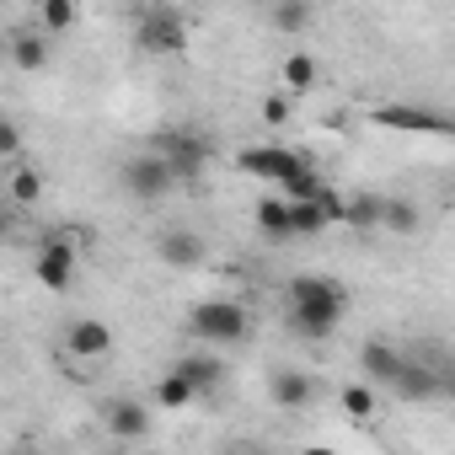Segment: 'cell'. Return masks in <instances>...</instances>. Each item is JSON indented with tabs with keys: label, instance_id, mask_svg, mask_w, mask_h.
Segmentation results:
<instances>
[{
	"label": "cell",
	"instance_id": "ba28073f",
	"mask_svg": "<svg viewBox=\"0 0 455 455\" xmlns=\"http://www.w3.org/2000/svg\"><path fill=\"white\" fill-rule=\"evenodd\" d=\"M97 418H102V428L113 434V439H124V444H140L145 434H150V407L145 402H134V396H108L102 407H97Z\"/></svg>",
	"mask_w": 455,
	"mask_h": 455
},
{
	"label": "cell",
	"instance_id": "cb8c5ba5",
	"mask_svg": "<svg viewBox=\"0 0 455 455\" xmlns=\"http://www.w3.org/2000/svg\"><path fill=\"white\" fill-rule=\"evenodd\" d=\"M198 402V391L177 375V370H166L161 380H156V412H182V407H193Z\"/></svg>",
	"mask_w": 455,
	"mask_h": 455
},
{
	"label": "cell",
	"instance_id": "7402d4cb",
	"mask_svg": "<svg viewBox=\"0 0 455 455\" xmlns=\"http://www.w3.org/2000/svg\"><path fill=\"white\" fill-rule=\"evenodd\" d=\"M423 225V209L412 204V198H386L380 204V231H391V236H412Z\"/></svg>",
	"mask_w": 455,
	"mask_h": 455
},
{
	"label": "cell",
	"instance_id": "44dd1931",
	"mask_svg": "<svg viewBox=\"0 0 455 455\" xmlns=\"http://www.w3.org/2000/svg\"><path fill=\"white\" fill-rule=\"evenodd\" d=\"M284 295H290V300H348V290H343L338 279H327V274H295V279L284 284Z\"/></svg>",
	"mask_w": 455,
	"mask_h": 455
},
{
	"label": "cell",
	"instance_id": "30bf717a",
	"mask_svg": "<svg viewBox=\"0 0 455 455\" xmlns=\"http://www.w3.org/2000/svg\"><path fill=\"white\" fill-rule=\"evenodd\" d=\"M380 129H402V134H450V118L434 108H412V102H386L370 113Z\"/></svg>",
	"mask_w": 455,
	"mask_h": 455
},
{
	"label": "cell",
	"instance_id": "f1b7e54d",
	"mask_svg": "<svg viewBox=\"0 0 455 455\" xmlns=\"http://www.w3.org/2000/svg\"><path fill=\"white\" fill-rule=\"evenodd\" d=\"M290 118H295V97H290V92L263 97V124H268V129H284Z\"/></svg>",
	"mask_w": 455,
	"mask_h": 455
},
{
	"label": "cell",
	"instance_id": "8fae6325",
	"mask_svg": "<svg viewBox=\"0 0 455 455\" xmlns=\"http://www.w3.org/2000/svg\"><path fill=\"white\" fill-rule=\"evenodd\" d=\"M113 327L102 322V316H76V322H65V348L76 354V359H86V364H97V359H108L113 354Z\"/></svg>",
	"mask_w": 455,
	"mask_h": 455
},
{
	"label": "cell",
	"instance_id": "1f68e13d",
	"mask_svg": "<svg viewBox=\"0 0 455 455\" xmlns=\"http://www.w3.org/2000/svg\"><path fill=\"white\" fill-rule=\"evenodd\" d=\"M0 60H6V38H0Z\"/></svg>",
	"mask_w": 455,
	"mask_h": 455
},
{
	"label": "cell",
	"instance_id": "5b68a950",
	"mask_svg": "<svg viewBox=\"0 0 455 455\" xmlns=\"http://www.w3.org/2000/svg\"><path fill=\"white\" fill-rule=\"evenodd\" d=\"M118 177H124V193H129V198H140V204H156V198H161V193H172V182H177L161 150H145V156H129Z\"/></svg>",
	"mask_w": 455,
	"mask_h": 455
},
{
	"label": "cell",
	"instance_id": "603a6c76",
	"mask_svg": "<svg viewBox=\"0 0 455 455\" xmlns=\"http://www.w3.org/2000/svg\"><path fill=\"white\" fill-rule=\"evenodd\" d=\"M338 407H343L354 423H370V418L380 412V396H375V386H370V380H348V386L338 391Z\"/></svg>",
	"mask_w": 455,
	"mask_h": 455
},
{
	"label": "cell",
	"instance_id": "8992f818",
	"mask_svg": "<svg viewBox=\"0 0 455 455\" xmlns=\"http://www.w3.org/2000/svg\"><path fill=\"white\" fill-rule=\"evenodd\" d=\"M33 279L49 290V295H65L76 284V242L70 236H49L33 258Z\"/></svg>",
	"mask_w": 455,
	"mask_h": 455
},
{
	"label": "cell",
	"instance_id": "4dcf8cb0",
	"mask_svg": "<svg viewBox=\"0 0 455 455\" xmlns=\"http://www.w3.org/2000/svg\"><path fill=\"white\" fill-rule=\"evenodd\" d=\"M0 236H6V209H0Z\"/></svg>",
	"mask_w": 455,
	"mask_h": 455
},
{
	"label": "cell",
	"instance_id": "f546056e",
	"mask_svg": "<svg viewBox=\"0 0 455 455\" xmlns=\"http://www.w3.org/2000/svg\"><path fill=\"white\" fill-rule=\"evenodd\" d=\"M0 156H22V129L12 118H0Z\"/></svg>",
	"mask_w": 455,
	"mask_h": 455
},
{
	"label": "cell",
	"instance_id": "d6986e66",
	"mask_svg": "<svg viewBox=\"0 0 455 455\" xmlns=\"http://www.w3.org/2000/svg\"><path fill=\"white\" fill-rule=\"evenodd\" d=\"M38 28L49 38H70L81 28V0H38Z\"/></svg>",
	"mask_w": 455,
	"mask_h": 455
},
{
	"label": "cell",
	"instance_id": "9a60e30c",
	"mask_svg": "<svg viewBox=\"0 0 455 455\" xmlns=\"http://www.w3.org/2000/svg\"><path fill=\"white\" fill-rule=\"evenodd\" d=\"M6 60H12L17 70H49V33L17 28V33L6 38Z\"/></svg>",
	"mask_w": 455,
	"mask_h": 455
},
{
	"label": "cell",
	"instance_id": "7c38bea8",
	"mask_svg": "<svg viewBox=\"0 0 455 455\" xmlns=\"http://www.w3.org/2000/svg\"><path fill=\"white\" fill-rule=\"evenodd\" d=\"M268 396H274L284 412H306V407L316 402V380H311L306 370H295V364H279V370L268 375Z\"/></svg>",
	"mask_w": 455,
	"mask_h": 455
},
{
	"label": "cell",
	"instance_id": "5bb4252c",
	"mask_svg": "<svg viewBox=\"0 0 455 455\" xmlns=\"http://www.w3.org/2000/svg\"><path fill=\"white\" fill-rule=\"evenodd\" d=\"M359 370H364V380L380 391V386H391V380H396V370H402V348H391V343L370 338V343L359 348Z\"/></svg>",
	"mask_w": 455,
	"mask_h": 455
},
{
	"label": "cell",
	"instance_id": "4fadbf2b",
	"mask_svg": "<svg viewBox=\"0 0 455 455\" xmlns=\"http://www.w3.org/2000/svg\"><path fill=\"white\" fill-rule=\"evenodd\" d=\"M156 258L166 263V268H204V242L193 236V231H166V236H156Z\"/></svg>",
	"mask_w": 455,
	"mask_h": 455
},
{
	"label": "cell",
	"instance_id": "277c9868",
	"mask_svg": "<svg viewBox=\"0 0 455 455\" xmlns=\"http://www.w3.org/2000/svg\"><path fill=\"white\" fill-rule=\"evenodd\" d=\"M343 311H348V300H290L284 327L306 343H327L343 327Z\"/></svg>",
	"mask_w": 455,
	"mask_h": 455
},
{
	"label": "cell",
	"instance_id": "9c48e42d",
	"mask_svg": "<svg viewBox=\"0 0 455 455\" xmlns=\"http://www.w3.org/2000/svg\"><path fill=\"white\" fill-rule=\"evenodd\" d=\"M386 391H396L402 402H434V396H444V391H450V380H444V370H434V364H423V359L402 354V370H396V380H391Z\"/></svg>",
	"mask_w": 455,
	"mask_h": 455
},
{
	"label": "cell",
	"instance_id": "3957f363",
	"mask_svg": "<svg viewBox=\"0 0 455 455\" xmlns=\"http://www.w3.org/2000/svg\"><path fill=\"white\" fill-rule=\"evenodd\" d=\"M134 38H140V49H145V54L172 60V54H182V49H188V22H182L172 6H150V12L140 17Z\"/></svg>",
	"mask_w": 455,
	"mask_h": 455
},
{
	"label": "cell",
	"instance_id": "e0dca14e",
	"mask_svg": "<svg viewBox=\"0 0 455 455\" xmlns=\"http://www.w3.org/2000/svg\"><path fill=\"white\" fill-rule=\"evenodd\" d=\"M279 81H284L290 97H306V92H316V81H322V60H316V54H284Z\"/></svg>",
	"mask_w": 455,
	"mask_h": 455
},
{
	"label": "cell",
	"instance_id": "484cf974",
	"mask_svg": "<svg viewBox=\"0 0 455 455\" xmlns=\"http://www.w3.org/2000/svg\"><path fill=\"white\" fill-rule=\"evenodd\" d=\"M290 225H295V236H322L327 231V214L311 198H290Z\"/></svg>",
	"mask_w": 455,
	"mask_h": 455
},
{
	"label": "cell",
	"instance_id": "52a82bcc",
	"mask_svg": "<svg viewBox=\"0 0 455 455\" xmlns=\"http://www.w3.org/2000/svg\"><path fill=\"white\" fill-rule=\"evenodd\" d=\"M236 166H242L247 177H263V182L279 188L290 172L306 166V150H290V145H247V150L236 156Z\"/></svg>",
	"mask_w": 455,
	"mask_h": 455
},
{
	"label": "cell",
	"instance_id": "4316f807",
	"mask_svg": "<svg viewBox=\"0 0 455 455\" xmlns=\"http://www.w3.org/2000/svg\"><path fill=\"white\" fill-rule=\"evenodd\" d=\"M6 188H12V198L28 209V204H38V198H44V172H38V166H17Z\"/></svg>",
	"mask_w": 455,
	"mask_h": 455
},
{
	"label": "cell",
	"instance_id": "7a4b0ae2",
	"mask_svg": "<svg viewBox=\"0 0 455 455\" xmlns=\"http://www.w3.org/2000/svg\"><path fill=\"white\" fill-rule=\"evenodd\" d=\"M150 150H161V156H166V166H172V177H177V182H198V177H204L209 140H204L198 129H166V134H156V145H150Z\"/></svg>",
	"mask_w": 455,
	"mask_h": 455
},
{
	"label": "cell",
	"instance_id": "6da1fadb",
	"mask_svg": "<svg viewBox=\"0 0 455 455\" xmlns=\"http://www.w3.org/2000/svg\"><path fill=\"white\" fill-rule=\"evenodd\" d=\"M188 332L198 343H214V348H231V343H247L252 338V311L242 300H198L188 311Z\"/></svg>",
	"mask_w": 455,
	"mask_h": 455
},
{
	"label": "cell",
	"instance_id": "ac0fdd59",
	"mask_svg": "<svg viewBox=\"0 0 455 455\" xmlns=\"http://www.w3.org/2000/svg\"><path fill=\"white\" fill-rule=\"evenodd\" d=\"M172 370H177V375H182V380H188L198 396H204V391H214V386L225 380V364H220L214 354H182Z\"/></svg>",
	"mask_w": 455,
	"mask_h": 455
},
{
	"label": "cell",
	"instance_id": "d4e9b609",
	"mask_svg": "<svg viewBox=\"0 0 455 455\" xmlns=\"http://www.w3.org/2000/svg\"><path fill=\"white\" fill-rule=\"evenodd\" d=\"M311 17H316L311 0H274V28H279V33H306Z\"/></svg>",
	"mask_w": 455,
	"mask_h": 455
},
{
	"label": "cell",
	"instance_id": "2e32d148",
	"mask_svg": "<svg viewBox=\"0 0 455 455\" xmlns=\"http://www.w3.org/2000/svg\"><path fill=\"white\" fill-rule=\"evenodd\" d=\"M252 220H258V231H263L268 242H295V225H290V198H284V193H274V198H258Z\"/></svg>",
	"mask_w": 455,
	"mask_h": 455
},
{
	"label": "cell",
	"instance_id": "83f0119b",
	"mask_svg": "<svg viewBox=\"0 0 455 455\" xmlns=\"http://www.w3.org/2000/svg\"><path fill=\"white\" fill-rule=\"evenodd\" d=\"M322 182H327V177H322V172H311V161H306L300 172H290V177L279 182V193H284V198H311Z\"/></svg>",
	"mask_w": 455,
	"mask_h": 455
},
{
	"label": "cell",
	"instance_id": "ffe728a7",
	"mask_svg": "<svg viewBox=\"0 0 455 455\" xmlns=\"http://www.w3.org/2000/svg\"><path fill=\"white\" fill-rule=\"evenodd\" d=\"M380 204H386V193H354V198H343V225L359 231V236L380 231Z\"/></svg>",
	"mask_w": 455,
	"mask_h": 455
}]
</instances>
